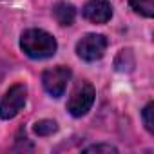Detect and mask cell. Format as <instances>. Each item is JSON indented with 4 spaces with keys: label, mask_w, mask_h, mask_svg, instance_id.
Returning <instances> with one entry per match:
<instances>
[{
    "label": "cell",
    "mask_w": 154,
    "mask_h": 154,
    "mask_svg": "<svg viewBox=\"0 0 154 154\" xmlns=\"http://www.w3.org/2000/svg\"><path fill=\"white\" fill-rule=\"evenodd\" d=\"M84 152H107V154H111V152H118V149H116V147H112V145L98 143V145H91V147L84 149Z\"/></svg>",
    "instance_id": "11"
},
{
    "label": "cell",
    "mask_w": 154,
    "mask_h": 154,
    "mask_svg": "<svg viewBox=\"0 0 154 154\" xmlns=\"http://www.w3.org/2000/svg\"><path fill=\"white\" fill-rule=\"evenodd\" d=\"M26 100H27V89L24 84H15L13 87H9V91L0 102V118L2 120L15 118L26 105Z\"/></svg>",
    "instance_id": "3"
},
{
    "label": "cell",
    "mask_w": 154,
    "mask_h": 154,
    "mask_svg": "<svg viewBox=\"0 0 154 154\" xmlns=\"http://www.w3.org/2000/svg\"><path fill=\"white\" fill-rule=\"evenodd\" d=\"M129 4L140 15H143L147 18L154 17V0H129Z\"/></svg>",
    "instance_id": "8"
},
{
    "label": "cell",
    "mask_w": 154,
    "mask_h": 154,
    "mask_svg": "<svg viewBox=\"0 0 154 154\" xmlns=\"http://www.w3.org/2000/svg\"><path fill=\"white\" fill-rule=\"evenodd\" d=\"M20 47L22 51L35 60H44V58H51L56 53V40L53 35H49L47 31L42 29H27L22 33L20 36Z\"/></svg>",
    "instance_id": "1"
},
{
    "label": "cell",
    "mask_w": 154,
    "mask_h": 154,
    "mask_svg": "<svg viewBox=\"0 0 154 154\" xmlns=\"http://www.w3.org/2000/svg\"><path fill=\"white\" fill-rule=\"evenodd\" d=\"M33 129H35V132H36L38 136H51L53 132L58 131V125H56V122H53V120H40V122L35 123Z\"/></svg>",
    "instance_id": "9"
},
{
    "label": "cell",
    "mask_w": 154,
    "mask_h": 154,
    "mask_svg": "<svg viewBox=\"0 0 154 154\" xmlns=\"http://www.w3.org/2000/svg\"><path fill=\"white\" fill-rule=\"evenodd\" d=\"M152 112H154V103H149V105L143 109V112H141V116H143V123H145V127H147V131H149V132H152V131H154Z\"/></svg>",
    "instance_id": "10"
},
{
    "label": "cell",
    "mask_w": 154,
    "mask_h": 154,
    "mask_svg": "<svg viewBox=\"0 0 154 154\" xmlns=\"http://www.w3.org/2000/svg\"><path fill=\"white\" fill-rule=\"evenodd\" d=\"M93 103H94V87L89 82H82L71 93V98L67 102V111L74 118H80V116L87 114V111L93 107Z\"/></svg>",
    "instance_id": "2"
},
{
    "label": "cell",
    "mask_w": 154,
    "mask_h": 154,
    "mask_svg": "<svg viewBox=\"0 0 154 154\" xmlns=\"http://www.w3.org/2000/svg\"><path fill=\"white\" fill-rule=\"evenodd\" d=\"M107 49V38L103 35H85L76 44V53L85 62H96Z\"/></svg>",
    "instance_id": "5"
},
{
    "label": "cell",
    "mask_w": 154,
    "mask_h": 154,
    "mask_svg": "<svg viewBox=\"0 0 154 154\" xmlns=\"http://www.w3.org/2000/svg\"><path fill=\"white\" fill-rule=\"evenodd\" d=\"M84 17L93 24H105L112 17V6L107 0H91L84 6Z\"/></svg>",
    "instance_id": "6"
},
{
    "label": "cell",
    "mask_w": 154,
    "mask_h": 154,
    "mask_svg": "<svg viewBox=\"0 0 154 154\" xmlns=\"http://www.w3.org/2000/svg\"><path fill=\"white\" fill-rule=\"evenodd\" d=\"M53 13H54V18L58 20L60 26H71L72 20H74V15H76L74 8L71 4H65V2H58L54 6Z\"/></svg>",
    "instance_id": "7"
},
{
    "label": "cell",
    "mask_w": 154,
    "mask_h": 154,
    "mask_svg": "<svg viewBox=\"0 0 154 154\" xmlns=\"http://www.w3.org/2000/svg\"><path fill=\"white\" fill-rule=\"evenodd\" d=\"M71 80V69L65 65H56L53 69H47L42 74V84L44 89L53 96V98H60L67 87V82Z\"/></svg>",
    "instance_id": "4"
}]
</instances>
